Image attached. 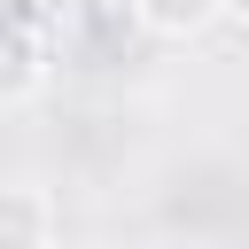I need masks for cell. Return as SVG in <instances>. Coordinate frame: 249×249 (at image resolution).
<instances>
[{
	"instance_id": "obj_5",
	"label": "cell",
	"mask_w": 249,
	"mask_h": 249,
	"mask_svg": "<svg viewBox=\"0 0 249 249\" xmlns=\"http://www.w3.org/2000/svg\"><path fill=\"white\" fill-rule=\"evenodd\" d=\"M218 23H249V0H218Z\"/></svg>"
},
{
	"instance_id": "obj_4",
	"label": "cell",
	"mask_w": 249,
	"mask_h": 249,
	"mask_svg": "<svg viewBox=\"0 0 249 249\" xmlns=\"http://www.w3.org/2000/svg\"><path fill=\"white\" fill-rule=\"evenodd\" d=\"M132 8H140V31L171 39V47H187V39H202L218 23V0H132Z\"/></svg>"
},
{
	"instance_id": "obj_2",
	"label": "cell",
	"mask_w": 249,
	"mask_h": 249,
	"mask_svg": "<svg viewBox=\"0 0 249 249\" xmlns=\"http://www.w3.org/2000/svg\"><path fill=\"white\" fill-rule=\"evenodd\" d=\"M132 39H148L132 0H62V16H54V47H78L93 62L132 54Z\"/></svg>"
},
{
	"instance_id": "obj_3",
	"label": "cell",
	"mask_w": 249,
	"mask_h": 249,
	"mask_svg": "<svg viewBox=\"0 0 249 249\" xmlns=\"http://www.w3.org/2000/svg\"><path fill=\"white\" fill-rule=\"evenodd\" d=\"M54 233H62L54 195L31 179H0V249H54Z\"/></svg>"
},
{
	"instance_id": "obj_1",
	"label": "cell",
	"mask_w": 249,
	"mask_h": 249,
	"mask_svg": "<svg viewBox=\"0 0 249 249\" xmlns=\"http://www.w3.org/2000/svg\"><path fill=\"white\" fill-rule=\"evenodd\" d=\"M54 70V8L0 0V109H23Z\"/></svg>"
}]
</instances>
